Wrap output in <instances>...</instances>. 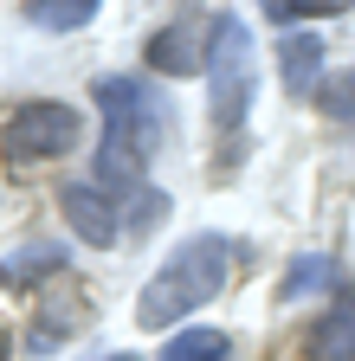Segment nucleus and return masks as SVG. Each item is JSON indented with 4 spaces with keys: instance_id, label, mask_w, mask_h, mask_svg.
Instances as JSON below:
<instances>
[{
    "instance_id": "2eb2a0df",
    "label": "nucleus",
    "mask_w": 355,
    "mask_h": 361,
    "mask_svg": "<svg viewBox=\"0 0 355 361\" xmlns=\"http://www.w3.org/2000/svg\"><path fill=\"white\" fill-rule=\"evenodd\" d=\"M104 361H143V355H104Z\"/></svg>"
},
{
    "instance_id": "f03ea898",
    "label": "nucleus",
    "mask_w": 355,
    "mask_h": 361,
    "mask_svg": "<svg viewBox=\"0 0 355 361\" xmlns=\"http://www.w3.org/2000/svg\"><path fill=\"white\" fill-rule=\"evenodd\" d=\"M227 258H233V245L219 239V233H194L188 245H174L168 264L155 271V278L143 284V297H136V323L143 329H168L174 316H188L207 297H219V284H227Z\"/></svg>"
},
{
    "instance_id": "9d476101",
    "label": "nucleus",
    "mask_w": 355,
    "mask_h": 361,
    "mask_svg": "<svg viewBox=\"0 0 355 361\" xmlns=\"http://www.w3.org/2000/svg\"><path fill=\"white\" fill-rule=\"evenodd\" d=\"M65 264L59 245H26V252H7L0 258V284H32V278H52V271Z\"/></svg>"
},
{
    "instance_id": "6e6552de",
    "label": "nucleus",
    "mask_w": 355,
    "mask_h": 361,
    "mask_svg": "<svg viewBox=\"0 0 355 361\" xmlns=\"http://www.w3.org/2000/svg\"><path fill=\"white\" fill-rule=\"evenodd\" d=\"M278 59H284V90H317V71H323V39L317 32H291L278 45Z\"/></svg>"
},
{
    "instance_id": "4468645a",
    "label": "nucleus",
    "mask_w": 355,
    "mask_h": 361,
    "mask_svg": "<svg viewBox=\"0 0 355 361\" xmlns=\"http://www.w3.org/2000/svg\"><path fill=\"white\" fill-rule=\"evenodd\" d=\"M7 348H13V342H7V329H0V361H7Z\"/></svg>"
},
{
    "instance_id": "0eeeda50",
    "label": "nucleus",
    "mask_w": 355,
    "mask_h": 361,
    "mask_svg": "<svg viewBox=\"0 0 355 361\" xmlns=\"http://www.w3.org/2000/svg\"><path fill=\"white\" fill-rule=\"evenodd\" d=\"M310 361H355V290H336L323 323L310 329Z\"/></svg>"
},
{
    "instance_id": "9b49d317",
    "label": "nucleus",
    "mask_w": 355,
    "mask_h": 361,
    "mask_svg": "<svg viewBox=\"0 0 355 361\" xmlns=\"http://www.w3.org/2000/svg\"><path fill=\"white\" fill-rule=\"evenodd\" d=\"M227 355H233V342L219 329H181V336H168V348H162V361H227Z\"/></svg>"
},
{
    "instance_id": "20e7f679",
    "label": "nucleus",
    "mask_w": 355,
    "mask_h": 361,
    "mask_svg": "<svg viewBox=\"0 0 355 361\" xmlns=\"http://www.w3.org/2000/svg\"><path fill=\"white\" fill-rule=\"evenodd\" d=\"M78 110L71 104H20L13 123L0 129V155L7 161H52L78 142Z\"/></svg>"
},
{
    "instance_id": "f8f14e48",
    "label": "nucleus",
    "mask_w": 355,
    "mask_h": 361,
    "mask_svg": "<svg viewBox=\"0 0 355 361\" xmlns=\"http://www.w3.org/2000/svg\"><path fill=\"white\" fill-rule=\"evenodd\" d=\"M317 110H323V116H336V123H355V65H342V71H323V78H317Z\"/></svg>"
},
{
    "instance_id": "f257e3e1",
    "label": "nucleus",
    "mask_w": 355,
    "mask_h": 361,
    "mask_svg": "<svg viewBox=\"0 0 355 361\" xmlns=\"http://www.w3.org/2000/svg\"><path fill=\"white\" fill-rule=\"evenodd\" d=\"M97 104H104V149H97V180H110V188H136L143 168L155 161L162 135H168V116L155 104V90L143 78H97Z\"/></svg>"
},
{
    "instance_id": "7ed1b4c3",
    "label": "nucleus",
    "mask_w": 355,
    "mask_h": 361,
    "mask_svg": "<svg viewBox=\"0 0 355 361\" xmlns=\"http://www.w3.org/2000/svg\"><path fill=\"white\" fill-rule=\"evenodd\" d=\"M213 123L219 129H239L246 110H252V78H258V52H252V26L219 13V32H213Z\"/></svg>"
},
{
    "instance_id": "423d86ee",
    "label": "nucleus",
    "mask_w": 355,
    "mask_h": 361,
    "mask_svg": "<svg viewBox=\"0 0 355 361\" xmlns=\"http://www.w3.org/2000/svg\"><path fill=\"white\" fill-rule=\"evenodd\" d=\"M65 219H71V233L84 239V245H116L123 239V213H116V200H104V188H65Z\"/></svg>"
},
{
    "instance_id": "ddd939ff",
    "label": "nucleus",
    "mask_w": 355,
    "mask_h": 361,
    "mask_svg": "<svg viewBox=\"0 0 355 361\" xmlns=\"http://www.w3.org/2000/svg\"><path fill=\"white\" fill-rule=\"evenodd\" d=\"M317 284H330V258H317V252H303V258L291 264V278H284V297H310Z\"/></svg>"
},
{
    "instance_id": "39448f33",
    "label": "nucleus",
    "mask_w": 355,
    "mask_h": 361,
    "mask_svg": "<svg viewBox=\"0 0 355 361\" xmlns=\"http://www.w3.org/2000/svg\"><path fill=\"white\" fill-rule=\"evenodd\" d=\"M213 32H219V13H181V20H168L149 39V65L168 71V78H194L213 59Z\"/></svg>"
},
{
    "instance_id": "1a4fd4ad",
    "label": "nucleus",
    "mask_w": 355,
    "mask_h": 361,
    "mask_svg": "<svg viewBox=\"0 0 355 361\" xmlns=\"http://www.w3.org/2000/svg\"><path fill=\"white\" fill-rule=\"evenodd\" d=\"M26 20H32V26H46V32H78V26H91V20H97V0H32Z\"/></svg>"
}]
</instances>
